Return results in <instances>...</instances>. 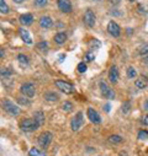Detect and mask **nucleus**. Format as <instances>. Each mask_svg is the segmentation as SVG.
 <instances>
[{"label": "nucleus", "instance_id": "1", "mask_svg": "<svg viewBox=\"0 0 148 156\" xmlns=\"http://www.w3.org/2000/svg\"><path fill=\"white\" fill-rule=\"evenodd\" d=\"M39 127H40L39 123H37L35 119H31V118L24 119V121L20 123V128H21L24 132H35Z\"/></svg>", "mask_w": 148, "mask_h": 156}, {"label": "nucleus", "instance_id": "2", "mask_svg": "<svg viewBox=\"0 0 148 156\" xmlns=\"http://www.w3.org/2000/svg\"><path fill=\"white\" fill-rule=\"evenodd\" d=\"M83 124H84L83 113L82 112H78L76 114V117H74V118L72 119V122H70V128H72L73 132H78L83 127Z\"/></svg>", "mask_w": 148, "mask_h": 156}, {"label": "nucleus", "instance_id": "3", "mask_svg": "<svg viewBox=\"0 0 148 156\" xmlns=\"http://www.w3.org/2000/svg\"><path fill=\"white\" fill-rule=\"evenodd\" d=\"M3 107H4V109L9 113V114H11V115H19L20 114V108L15 105V103H13L11 101H9V100H5L4 102H3Z\"/></svg>", "mask_w": 148, "mask_h": 156}, {"label": "nucleus", "instance_id": "4", "mask_svg": "<svg viewBox=\"0 0 148 156\" xmlns=\"http://www.w3.org/2000/svg\"><path fill=\"white\" fill-rule=\"evenodd\" d=\"M54 85L57 86V89H59L61 91H63L64 94H72L74 92V86L67 81H63V80H56Z\"/></svg>", "mask_w": 148, "mask_h": 156}, {"label": "nucleus", "instance_id": "5", "mask_svg": "<svg viewBox=\"0 0 148 156\" xmlns=\"http://www.w3.org/2000/svg\"><path fill=\"white\" fill-rule=\"evenodd\" d=\"M99 87H100V91H101V94L106 97V98H109V100H114L115 98V92L111 90L107 85H106V83H104V81H100V84H99Z\"/></svg>", "mask_w": 148, "mask_h": 156}, {"label": "nucleus", "instance_id": "6", "mask_svg": "<svg viewBox=\"0 0 148 156\" xmlns=\"http://www.w3.org/2000/svg\"><path fill=\"white\" fill-rule=\"evenodd\" d=\"M107 32L113 37H119L121 34V28L115 21H110L107 23Z\"/></svg>", "mask_w": 148, "mask_h": 156}, {"label": "nucleus", "instance_id": "7", "mask_svg": "<svg viewBox=\"0 0 148 156\" xmlns=\"http://www.w3.org/2000/svg\"><path fill=\"white\" fill-rule=\"evenodd\" d=\"M83 20H84V23L88 27H94V25H95V14L90 9H88L85 11V14H84Z\"/></svg>", "mask_w": 148, "mask_h": 156}, {"label": "nucleus", "instance_id": "8", "mask_svg": "<svg viewBox=\"0 0 148 156\" xmlns=\"http://www.w3.org/2000/svg\"><path fill=\"white\" fill-rule=\"evenodd\" d=\"M51 141H52V133H50V132H43V133L39 136V144H40L42 147L48 146Z\"/></svg>", "mask_w": 148, "mask_h": 156}, {"label": "nucleus", "instance_id": "9", "mask_svg": "<svg viewBox=\"0 0 148 156\" xmlns=\"http://www.w3.org/2000/svg\"><path fill=\"white\" fill-rule=\"evenodd\" d=\"M20 91H21L22 95H25V96H27V97H33V96H35V86H33L31 83L24 84V85L21 86Z\"/></svg>", "mask_w": 148, "mask_h": 156}, {"label": "nucleus", "instance_id": "10", "mask_svg": "<svg viewBox=\"0 0 148 156\" xmlns=\"http://www.w3.org/2000/svg\"><path fill=\"white\" fill-rule=\"evenodd\" d=\"M87 114H88V118L90 119V122H93V123H95V124H99V123L101 122L100 114H99L94 108L89 107V108H88V111H87Z\"/></svg>", "mask_w": 148, "mask_h": 156}, {"label": "nucleus", "instance_id": "11", "mask_svg": "<svg viewBox=\"0 0 148 156\" xmlns=\"http://www.w3.org/2000/svg\"><path fill=\"white\" fill-rule=\"evenodd\" d=\"M119 80V70L115 65H113L109 70V81L111 84H116Z\"/></svg>", "mask_w": 148, "mask_h": 156}, {"label": "nucleus", "instance_id": "12", "mask_svg": "<svg viewBox=\"0 0 148 156\" xmlns=\"http://www.w3.org/2000/svg\"><path fill=\"white\" fill-rule=\"evenodd\" d=\"M57 4H58V8L62 12L68 14V12L72 11V4H70L69 0H58Z\"/></svg>", "mask_w": 148, "mask_h": 156}, {"label": "nucleus", "instance_id": "13", "mask_svg": "<svg viewBox=\"0 0 148 156\" xmlns=\"http://www.w3.org/2000/svg\"><path fill=\"white\" fill-rule=\"evenodd\" d=\"M19 33H20V37L22 38V41L25 42V43H27V44H31L32 43V38H31V36H30V33H28V31L27 30H25V28H19Z\"/></svg>", "mask_w": 148, "mask_h": 156}, {"label": "nucleus", "instance_id": "14", "mask_svg": "<svg viewBox=\"0 0 148 156\" xmlns=\"http://www.w3.org/2000/svg\"><path fill=\"white\" fill-rule=\"evenodd\" d=\"M52 25H53V21H52L51 17H48V16H42V17L40 19V26H41L42 28H51Z\"/></svg>", "mask_w": 148, "mask_h": 156}, {"label": "nucleus", "instance_id": "15", "mask_svg": "<svg viewBox=\"0 0 148 156\" xmlns=\"http://www.w3.org/2000/svg\"><path fill=\"white\" fill-rule=\"evenodd\" d=\"M20 22L24 26H30L33 22V16L31 14H24V15L20 16Z\"/></svg>", "mask_w": 148, "mask_h": 156}, {"label": "nucleus", "instance_id": "16", "mask_svg": "<svg viewBox=\"0 0 148 156\" xmlns=\"http://www.w3.org/2000/svg\"><path fill=\"white\" fill-rule=\"evenodd\" d=\"M33 119H35L37 123H39L40 127L43 126V123H45V114H43V112H42V111L35 112V113H33Z\"/></svg>", "mask_w": 148, "mask_h": 156}, {"label": "nucleus", "instance_id": "17", "mask_svg": "<svg viewBox=\"0 0 148 156\" xmlns=\"http://www.w3.org/2000/svg\"><path fill=\"white\" fill-rule=\"evenodd\" d=\"M135 85H136L137 89H146L147 85H148V83H147L146 77L142 76V77H139V79H137V80L135 81Z\"/></svg>", "mask_w": 148, "mask_h": 156}, {"label": "nucleus", "instance_id": "18", "mask_svg": "<svg viewBox=\"0 0 148 156\" xmlns=\"http://www.w3.org/2000/svg\"><path fill=\"white\" fill-rule=\"evenodd\" d=\"M65 40H67V34L63 33V32H59L54 36V42L58 43V44H63L65 42Z\"/></svg>", "mask_w": 148, "mask_h": 156}, {"label": "nucleus", "instance_id": "19", "mask_svg": "<svg viewBox=\"0 0 148 156\" xmlns=\"http://www.w3.org/2000/svg\"><path fill=\"white\" fill-rule=\"evenodd\" d=\"M43 97H45L47 101H51V102H52V101H58V98H59V96H58L56 92H53V91H52V92H46V94L43 95Z\"/></svg>", "mask_w": 148, "mask_h": 156}, {"label": "nucleus", "instance_id": "20", "mask_svg": "<svg viewBox=\"0 0 148 156\" xmlns=\"http://www.w3.org/2000/svg\"><path fill=\"white\" fill-rule=\"evenodd\" d=\"M17 62L21 66H27L28 65V58L25 54H19L17 55Z\"/></svg>", "mask_w": 148, "mask_h": 156}, {"label": "nucleus", "instance_id": "21", "mask_svg": "<svg viewBox=\"0 0 148 156\" xmlns=\"http://www.w3.org/2000/svg\"><path fill=\"white\" fill-rule=\"evenodd\" d=\"M89 47H90V49H98L101 47V43L99 40H96V38H93V40H90V42H89Z\"/></svg>", "mask_w": 148, "mask_h": 156}, {"label": "nucleus", "instance_id": "22", "mask_svg": "<svg viewBox=\"0 0 148 156\" xmlns=\"http://www.w3.org/2000/svg\"><path fill=\"white\" fill-rule=\"evenodd\" d=\"M109 141H110L111 144H119V143L122 141V138H121L120 135H111V136L109 138Z\"/></svg>", "mask_w": 148, "mask_h": 156}, {"label": "nucleus", "instance_id": "23", "mask_svg": "<svg viewBox=\"0 0 148 156\" xmlns=\"http://www.w3.org/2000/svg\"><path fill=\"white\" fill-rule=\"evenodd\" d=\"M0 11H2V14L9 12V6L5 4V0H0Z\"/></svg>", "mask_w": 148, "mask_h": 156}, {"label": "nucleus", "instance_id": "24", "mask_svg": "<svg viewBox=\"0 0 148 156\" xmlns=\"http://www.w3.org/2000/svg\"><path fill=\"white\" fill-rule=\"evenodd\" d=\"M136 75H137L136 69L133 66H128L127 68V76L130 77V79H133V77H136Z\"/></svg>", "mask_w": 148, "mask_h": 156}, {"label": "nucleus", "instance_id": "25", "mask_svg": "<svg viewBox=\"0 0 148 156\" xmlns=\"http://www.w3.org/2000/svg\"><path fill=\"white\" fill-rule=\"evenodd\" d=\"M62 108H63V111H65V112H72V109H73V105H72L70 102L65 101V102L62 105Z\"/></svg>", "mask_w": 148, "mask_h": 156}, {"label": "nucleus", "instance_id": "26", "mask_svg": "<svg viewBox=\"0 0 148 156\" xmlns=\"http://www.w3.org/2000/svg\"><path fill=\"white\" fill-rule=\"evenodd\" d=\"M11 74H13V71L9 70L8 68H3L2 69V77H3V79H6V77H9Z\"/></svg>", "mask_w": 148, "mask_h": 156}, {"label": "nucleus", "instance_id": "27", "mask_svg": "<svg viewBox=\"0 0 148 156\" xmlns=\"http://www.w3.org/2000/svg\"><path fill=\"white\" fill-rule=\"evenodd\" d=\"M130 109H131V103H130L128 101L124 102V105H122V112H124L125 114H127V113L130 112Z\"/></svg>", "mask_w": 148, "mask_h": 156}, {"label": "nucleus", "instance_id": "28", "mask_svg": "<svg viewBox=\"0 0 148 156\" xmlns=\"http://www.w3.org/2000/svg\"><path fill=\"white\" fill-rule=\"evenodd\" d=\"M137 136H138V139H141V140L148 139V132H147V130H139Z\"/></svg>", "mask_w": 148, "mask_h": 156}, {"label": "nucleus", "instance_id": "29", "mask_svg": "<svg viewBox=\"0 0 148 156\" xmlns=\"http://www.w3.org/2000/svg\"><path fill=\"white\" fill-rule=\"evenodd\" d=\"M77 69H78V71H79V73H85V71H87V64H85L84 62H82V63H79V64H78Z\"/></svg>", "mask_w": 148, "mask_h": 156}, {"label": "nucleus", "instance_id": "30", "mask_svg": "<svg viewBox=\"0 0 148 156\" xmlns=\"http://www.w3.org/2000/svg\"><path fill=\"white\" fill-rule=\"evenodd\" d=\"M95 59V54L93 53V52H87L85 53V60L87 62H91V60H94Z\"/></svg>", "mask_w": 148, "mask_h": 156}, {"label": "nucleus", "instance_id": "31", "mask_svg": "<svg viewBox=\"0 0 148 156\" xmlns=\"http://www.w3.org/2000/svg\"><path fill=\"white\" fill-rule=\"evenodd\" d=\"M39 155H40V151H39V149H36V147H32L30 150V152H28V156H39Z\"/></svg>", "mask_w": 148, "mask_h": 156}, {"label": "nucleus", "instance_id": "32", "mask_svg": "<svg viewBox=\"0 0 148 156\" xmlns=\"http://www.w3.org/2000/svg\"><path fill=\"white\" fill-rule=\"evenodd\" d=\"M37 48H39L40 51H45V49L47 48V43H46V42H41V43L37 44Z\"/></svg>", "mask_w": 148, "mask_h": 156}, {"label": "nucleus", "instance_id": "33", "mask_svg": "<svg viewBox=\"0 0 148 156\" xmlns=\"http://www.w3.org/2000/svg\"><path fill=\"white\" fill-rule=\"evenodd\" d=\"M17 101H19V103H21V105H28V100H26L25 97H19Z\"/></svg>", "mask_w": 148, "mask_h": 156}, {"label": "nucleus", "instance_id": "34", "mask_svg": "<svg viewBox=\"0 0 148 156\" xmlns=\"http://www.w3.org/2000/svg\"><path fill=\"white\" fill-rule=\"evenodd\" d=\"M142 60H143V63L148 64V51H147L146 53H143V54H142Z\"/></svg>", "mask_w": 148, "mask_h": 156}, {"label": "nucleus", "instance_id": "35", "mask_svg": "<svg viewBox=\"0 0 148 156\" xmlns=\"http://www.w3.org/2000/svg\"><path fill=\"white\" fill-rule=\"evenodd\" d=\"M35 2H36V4L39 6H43L47 3V0H35Z\"/></svg>", "mask_w": 148, "mask_h": 156}, {"label": "nucleus", "instance_id": "36", "mask_svg": "<svg viewBox=\"0 0 148 156\" xmlns=\"http://www.w3.org/2000/svg\"><path fill=\"white\" fill-rule=\"evenodd\" d=\"M142 123H143L144 126H148V114H147V115H144L143 118H142Z\"/></svg>", "mask_w": 148, "mask_h": 156}, {"label": "nucleus", "instance_id": "37", "mask_svg": "<svg viewBox=\"0 0 148 156\" xmlns=\"http://www.w3.org/2000/svg\"><path fill=\"white\" fill-rule=\"evenodd\" d=\"M105 111H106V112H110V105H109V103L105 105Z\"/></svg>", "mask_w": 148, "mask_h": 156}, {"label": "nucleus", "instance_id": "38", "mask_svg": "<svg viewBox=\"0 0 148 156\" xmlns=\"http://www.w3.org/2000/svg\"><path fill=\"white\" fill-rule=\"evenodd\" d=\"M144 109H146V111L148 112V100H147V101L144 102Z\"/></svg>", "mask_w": 148, "mask_h": 156}, {"label": "nucleus", "instance_id": "39", "mask_svg": "<svg viewBox=\"0 0 148 156\" xmlns=\"http://www.w3.org/2000/svg\"><path fill=\"white\" fill-rule=\"evenodd\" d=\"M13 2L16 4H21V3H24V0H13Z\"/></svg>", "mask_w": 148, "mask_h": 156}, {"label": "nucleus", "instance_id": "40", "mask_svg": "<svg viewBox=\"0 0 148 156\" xmlns=\"http://www.w3.org/2000/svg\"><path fill=\"white\" fill-rule=\"evenodd\" d=\"M64 57H65V55H61V57H59V62H62V60H63V58H64Z\"/></svg>", "mask_w": 148, "mask_h": 156}, {"label": "nucleus", "instance_id": "41", "mask_svg": "<svg viewBox=\"0 0 148 156\" xmlns=\"http://www.w3.org/2000/svg\"><path fill=\"white\" fill-rule=\"evenodd\" d=\"M0 52H2V58H4V49H2Z\"/></svg>", "mask_w": 148, "mask_h": 156}]
</instances>
